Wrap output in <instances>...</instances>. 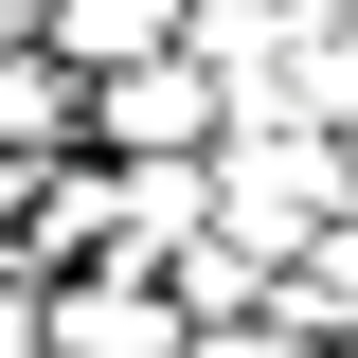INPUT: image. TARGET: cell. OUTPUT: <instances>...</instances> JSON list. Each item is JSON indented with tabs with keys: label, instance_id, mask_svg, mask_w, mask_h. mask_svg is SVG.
<instances>
[]
</instances>
